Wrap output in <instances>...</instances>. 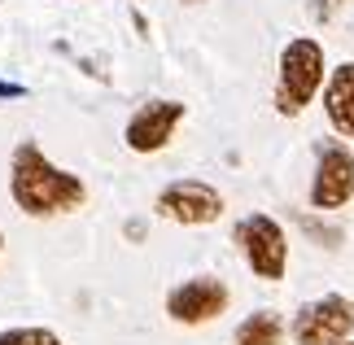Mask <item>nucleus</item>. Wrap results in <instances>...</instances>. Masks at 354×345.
Masks as SVG:
<instances>
[{
    "label": "nucleus",
    "instance_id": "obj_1",
    "mask_svg": "<svg viewBox=\"0 0 354 345\" xmlns=\"http://www.w3.org/2000/svg\"><path fill=\"white\" fill-rule=\"evenodd\" d=\"M9 197L26 218H57L84 210L88 184L75 171L57 167L35 140H22L9 158Z\"/></svg>",
    "mask_w": 354,
    "mask_h": 345
},
{
    "label": "nucleus",
    "instance_id": "obj_2",
    "mask_svg": "<svg viewBox=\"0 0 354 345\" xmlns=\"http://www.w3.org/2000/svg\"><path fill=\"white\" fill-rule=\"evenodd\" d=\"M324 79H328V66H324V44L310 35H297L280 48V75H276V105L280 118H297L302 109L319 96Z\"/></svg>",
    "mask_w": 354,
    "mask_h": 345
},
{
    "label": "nucleus",
    "instance_id": "obj_3",
    "mask_svg": "<svg viewBox=\"0 0 354 345\" xmlns=\"http://www.w3.org/2000/svg\"><path fill=\"white\" fill-rule=\"evenodd\" d=\"M232 241L241 245L245 267H250L258 280L280 284L284 275H289V236H284V227L271 214H245L232 232Z\"/></svg>",
    "mask_w": 354,
    "mask_h": 345
},
{
    "label": "nucleus",
    "instance_id": "obj_4",
    "mask_svg": "<svg viewBox=\"0 0 354 345\" xmlns=\"http://www.w3.org/2000/svg\"><path fill=\"white\" fill-rule=\"evenodd\" d=\"M350 333H354V301L342 293L306 301L289 324L293 345H342L350 341Z\"/></svg>",
    "mask_w": 354,
    "mask_h": 345
},
{
    "label": "nucleus",
    "instance_id": "obj_5",
    "mask_svg": "<svg viewBox=\"0 0 354 345\" xmlns=\"http://www.w3.org/2000/svg\"><path fill=\"white\" fill-rule=\"evenodd\" d=\"M153 210L171 223L184 227H206L223 218V192L206 184V179H171L167 188L153 197Z\"/></svg>",
    "mask_w": 354,
    "mask_h": 345
},
{
    "label": "nucleus",
    "instance_id": "obj_6",
    "mask_svg": "<svg viewBox=\"0 0 354 345\" xmlns=\"http://www.w3.org/2000/svg\"><path fill=\"white\" fill-rule=\"evenodd\" d=\"M354 201V153L342 140H319L315 179H310V210H342Z\"/></svg>",
    "mask_w": 354,
    "mask_h": 345
},
{
    "label": "nucleus",
    "instance_id": "obj_7",
    "mask_svg": "<svg viewBox=\"0 0 354 345\" xmlns=\"http://www.w3.org/2000/svg\"><path fill=\"white\" fill-rule=\"evenodd\" d=\"M232 306V293L219 275H193V280L175 284L167 293V315L184 328H197V324H210Z\"/></svg>",
    "mask_w": 354,
    "mask_h": 345
},
{
    "label": "nucleus",
    "instance_id": "obj_8",
    "mask_svg": "<svg viewBox=\"0 0 354 345\" xmlns=\"http://www.w3.org/2000/svg\"><path fill=\"white\" fill-rule=\"evenodd\" d=\"M188 105L184 101H145L122 127V144L131 153H162L175 140V127L184 122Z\"/></svg>",
    "mask_w": 354,
    "mask_h": 345
},
{
    "label": "nucleus",
    "instance_id": "obj_9",
    "mask_svg": "<svg viewBox=\"0 0 354 345\" xmlns=\"http://www.w3.org/2000/svg\"><path fill=\"white\" fill-rule=\"evenodd\" d=\"M324 114H328L337 136L354 140V62H342L324 79Z\"/></svg>",
    "mask_w": 354,
    "mask_h": 345
},
{
    "label": "nucleus",
    "instance_id": "obj_10",
    "mask_svg": "<svg viewBox=\"0 0 354 345\" xmlns=\"http://www.w3.org/2000/svg\"><path fill=\"white\" fill-rule=\"evenodd\" d=\"M284 337H289V328L276 310H254L236 324L232 345H284Z\"/></svg>",
    "mask_w": 354,
    "mask_h": 345
},
{
    "label": "nucleus",
    "instance_id": "obj_11",
    "mask_svg": "<svg viewBox=\"0 0 354 345\" xmlns=\"http://www.w3.org/2000/svg\"><path fill=\"white\" fill-rule=\"evenodd\" d=\"M0 345H62V337L53 333V328L22 324V328H5V333H0Z\"/></svg>",
    "mask_w": 354,
    "mask_h": 345
},
{
    "label": "nucleus",
    "instance_id": "obj_12",
    "mask_svg": "<svg viewBox=\"0 0 354 345\" xmlns=\"http://www.w3.org/2000/svg\"><path fill=\"white\" fill-rule=\"evenodd\" d=\"M0 96H26V88H18V84H5V79H0Z\"/></svg>",
    "mask_w": 354,
    "mask_h": 345
},
{
    "label": "nucleus",
    "instance_id": "obj_13",
    "mask_svg": "<svg viewBox=\"0 0 354 345\" xmlns=\"http://www.w3.org/2000/svg\"><path fill=\"white\" fill-rule=\"evenodd\" d=\"M337 5H346V0H319V9H315V13H319V18H328Z\"/></svg>",
    "mask_w": 354,
    "mask_h": 345
},
{
    "label": "nucleus",
    "instance_id": "obj_14",
    "mask_svg": "<svg viewBox=\"0 0 354 345\" xmlns=\"http://www.w3.org/2000/svg\"><path fill=\"white\" fill-rule=\"evenodd\" d=\"M184 5H201V0H184Z\"/></svg>",
    "mask_w": 354,
    "mask_h": 345
},
{
    "label": "nucleus",
    "instance_id": "obj_15",
    "mask_svg": "<svg viewBox=\"0 0 354 345\" xmlns=\"http://www.w3.org/2000/svg\"><path fill=\"white\" fill-rule=\"evenodd\" d=\"M0 254H5V236H0Z\"/></svg>",
    "mask_w": 354,
    "mask_h": 345
},
{
    "label": "nucleus",
    "instance_id": "obj_16",
    "mask_svg": "<svg viewBox=\"0 0 354 345\" xmlns=\"http://www.w3.org/2000/svg\"><path fill=\"white\" fill-rule=\"evenodd\" d=\"M342 345H354V341H342Z\"/></svg>",
    "mask_w": 354,
    "mask_h": 345
}]
</instances>
